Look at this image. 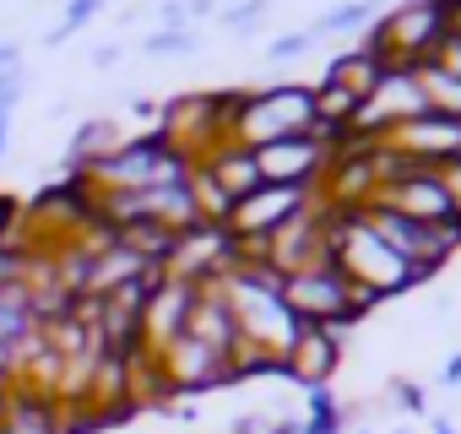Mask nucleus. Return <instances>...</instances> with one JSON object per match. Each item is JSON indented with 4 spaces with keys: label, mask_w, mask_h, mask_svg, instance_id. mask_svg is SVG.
<instances>
[{
    "label": "nucleus",
    "mask_w": 461,
    "mask_h": 434,
    "mask_svg": "<svg viewBox=\"0 0 461 434\" xmlns=\"http://www.w3.org/2000/svg\"><path fill=\"white\" fill-rule=\"evenodd\" d=\"M337 272H342L348 283L375 288L380 299H391V294H402V288H412V283L429 277L423 267H412V261H402L391 245H380L364 223H353V229L337 240Z\"/></svg>",
    "instance_id": "1"
},
{
    "label": "nucleus",
    "mask_w": 461,
    "mask_h": 434,
    "mask_svg": "<svg viewBox=\"0 0 461 434\" xmlns=\"http://www.w3.org/2000/svg\"><path fill=\"white\" fill-rule=\"evenodd\" d=\"M283 304L294 310V321L299 326H326L337 342H342V331L358 321L353 315V304H348V277L326 261V267H304V272H294V277H283Z\"/></svg>",
    "instance_id": "2"
},
{
    "label": "nucleus",
    "mask_w": 461,
    "mask_h": 434,
    "mask_svg": "<svg viewBox=\"0 0 461 434\" xmlns=\"http://www.w3.org/2000/svg\"><path fill=\"white\" fill-rule=\"evenodd\" d=\"M315 201V190H294V185H261L250 190L245 201H234V212H228V234L245 240V245H267L283 223H294V217Z\"/></svg>",
    "instance_id": "3"
},
{
    "label": "nucleus",
    "mask_w": 461,
    "mask_h": 434,
    "mask_svg": "<svg viewBox=\"0 0 461 434\" xmlns=\"http://www.w3.org/2000/svg\"><path fill=\"white\" fill-rule=\"evenodd\" d=\"M250 158H256L261 185H294V190H321V179H326V168H331V152H326L315 136L267 141V147H256Z\"/></svg>",
    "instance_id": "4"
},
{
    "label": "nucleus",
    "mask_w": 461,
    "mask_h": 434,
    "mask_svg": "<svg viewBox=\"0 0 461 434\" xmlns=\"http://www.w3.org/2000/svg\"><path fill=\"white\" fill-rule=\"evenodd\" d=\"M375 201L391 206L396 217H407V223H445V217H456V206H450V195L439 185V168H429V163H418L412 174L391 179Z\"/></svg>",
    "instance_id": "5"
},
{
    "label": "nucleus",
    "mask_w": 461,
    "mask_h": 434,
    "mask_svg": "<svg viewBox=\"0 0 461 434\" xmlns=\"http://www.w3.org/2000/svg\"><path fill=\"white\" fill-rule=\"evenodd\" d=\"M195 304H201V288H195V283H185V277H163L158 294H152L147 310H141V348L158 353V348H168L174 337H185Z\"/></svg>",
    "instance_id": "6"
},
{
    "label": "nucleus",
    "mask_w": 461,
    "mask_h": 434,
    "mask_svg": "<svg viewBox=\"0 0 461 434\" xmlns=\"http://www.w3.org/2000/svg\"><path fill=\"white\" fill-rule=\"evenodd\" d=\"M158 364H163L174 396H179V391L228 385V353H217V348H206V342H195V337H174L168 348H158Z\"/></svg>",
    "instance_id": "7"
},
{
    "label": "nucleus",
    "mask_w": 461,
    "mask_h": 434,
    "mask_svg": "<svg viewBox=\"0 0 461 434\" xmlns=\"http://www.w3.org/2000/svg\"><path fill=\"white\" fill-rule=\"evenodd\" d=\"M385 141H391L396 152H407V158L439 168V163L461 158V120H445V114L429 109V114H418V120H402Z\"/></svg>",
    "instance_id": "8"
},
{
    "label": "nucleus",
    "mask_w": 461,
    "mask_h": 434,
    "mask_svg": "<svg viewBox=\"0 0 461 434\" xmlns=\"http://www.w3.org/2000/svg\"><path fill=\"white\" fill-rule=\"evenodd\" d=\"M337 364H342V342L326 326H299L294 348L283 353V375L299 380V385H310V391H321L337 375Z\"/></svg>",
    "instance_id": "9"
},
{
    "label": "nucleus",
    "mask_w": 461,
    "mask_h": 434,
    "mask_svg": "<svg viewBox=\"0 0 461 434\" xmlns=\"http://www.w3.org/2000/svg\"><path fill=\"white\" fill-rule=\"evenodd\" d=\"M0 434H66V412L55 396L12 385L6 402H0Z\"/></svg>",
    "instance_id": "10"
},
{
    "label": "nucleus",
    "mask_w": 461,
    "mask_h": 434,
    "mask_svg": "<svg viewBox=\"0 0 461 434\" xmlns=\"http://www.w3.org/2000/svg\"><path fill=\"white\" fill-rule=\"evenodd\" d=\"M185 337H195V342H206L217 353H234L240 348V321H234V310H228V299L217 288H201V304H195Z\"/></svg>",
    "instance_id": "11"
},
{
    "label": "nucleus",
    "mask_w": 461,
    "mask_h": 434,
    "mask_svg": "<svg viewBox=\"0 0 461 434\" xmlns=\"http://www.w3.org/2000/svg\"><path fill=\"white\" fill-rule=\"evenodd\" d=\"M380 77H385V66L369 55V50H353V55H337L331 60V71H326V82H337V87H348L358 104L380 87Z\"/></svg>",
    "instance_id": "12"
},
{
    "label": "nucleus",
    "mask_w": 461,
    "mask_h": 434,
    "mask_svg": "<svg viewBox=\"0 0 461 434\" xmlns=\"http://www.w3.org/2000/svg\"><path fill=\"white\" fill-rule=\"evenodd\" d=\"M33 299H28V283H12L0 288V348H17L28 331H33Z\"/></svg>",
    "instance_id": "13"
},
{
    "label": "nucleus",
    "mask_w": 461,
    "mask_h": 434,
    "mask_svg": "<svg viewBox=\"0 0 461 434\" xmlns=\"http://www.w3.org/2000/svg\"><path fill=\"white\" fill-rule=\"evenodd\" d=\"M412 71H418V82H423L429 109H434V114H445V120H461V82H456V77H445L434 60H423V66H412Z\"/></svg>",
    "instance_id": "14"
},
{
    "label": "nucleus",
    "mask_w": 461,
    "mask_h": 434,
    "mask_svg": "<svg viewBox=\"0 0 461 434\" xmlns=\"http://www.w3.org/2000/svg\"><path fill=\"white\" fill-rule=\"evenodd\" d=\"M120 147V131L109 125V120H87L82 131H77V141H71V168H93L98 158H109Z\"/></svg>",
    "instance_id": "15"
},
{
    "label": "nucleus",
    "mask_w": 461,
    "mask_h": 434,
    "mask_svg": "<svg viewBox=\"0 0 461 434\" xmlns=\"http://www.w3.org/2000/svg\"><path fill=\"white\" fill-rule=\"evenodd\" d=\"M375 6H380V0H364V6H342V12L321 17V28H315V33H342V28H364V23L375 17Z\"/></svg>",
    "instance_id": "16"
},
{
    "label": "nucleus",
    "mask_w": 461,
    "mask_h": 434,
    "mask_svg": "<svg viewBox=\"0 0 461 434\" xmlns=\"http://www.w3.org/2000/svg\"><path fill=\"white\" fill-rule=\"evenodd\" d=\"M234 434H299V423H294V418H267V412H245V418L234 423Z\"/></svg>",
    "instance_id": "17"
},
{
    "label": "nucleus",
    "mask_w": 461,
    "mask_h": 434,
    "mask_svg": "<svg viewBox=\"0 0 461 434\" xmlns=\"http://www.w3.org/2000/svg\"><path fill=\"white\" fill-rule=\"evenodd\" d=\"M185 50H190V33L185 28H163V33L147 39V55H185Z\"/></svg>",
    "instance_id": "18"
},
{
    "label": "nucleus",
    "mask_w": 461,
    "mask_h": 434,
    "mask_svg": "<svg viewBox=\"0 0 461 434\" xmlns=\"http://www.w3.org/2000/svg\"><path fill=\"white\" fill-rule=\"evenodd\" d=\"M439 185H445V195H450V206H456V217H461V158L439 163Z\"/></svg>",
    "instance_id": "19"
},
{
    "label": "nucleus",
    "mask_w": 461,
    "mask_h": 434,
    "mask_svg": "<svg viewBox=\"0 0 461 434\" xmlns=\"http://www.w3.org/2000/svg\"><path fill=\"white\" fill-rule=\"evenodd\" d=\"M310 39H315V33H288V39H277L267 55H272V60H294V55H304V50H310Z\"/></svg>",
    "instance_id": "20"
},
{
    "label": "nucleus",
    "mask_w": 461,
    "mask_h": 434,
    "mask_svg": "<svg viewBox=\"0 0 461 434\" xmlns=\"http://www.w3.org/2000/svg\"><path fill=\"white\" fill-rule=\"evenodd\" d=\"M261 12H267V0H240V6H234V12H228L222 23H228V28H250V23H256Z\"/></svg>",
    "instance_id": "21"
},
{
    "label": "nucleus",
    "mask_w": 461,
    "mask_h": 434,
    "mask_svg": "<svg viewBox=\"0 0 461 434\" xmlns=\"http://www.w3.org/2000/svg\"><path fill=\"white\" fill-rule=\"evenodd\" d=\"M93 12H98V0H71V12H66V28H60V33H71V28H77V23H87Z\"/></svg>",
    "instance_id": "22"
},
{
    "label": "nucleus",
    "mask_w": 461,
    "mask_h": 434,
    "mask_svg": "<svg viewBox=\"0 0 461 434\" xmlns=\"http://www.w3.org/2000/svg\"><path fill=\"white\" fill-rule=\"evenodd\" d=\"M12 229H17V206H12L6 195H0V245L12 240Z\"/></svg>",
    "instance_id": "23"
},
{
    "label": "nucleus",
    "mask_w": 461,
    "mask_h": 434,
    "mask_svg": "<svg viewBox=\"0 0 461 434\" xmlns=\"http://www.w3.org/2000/svg\"><path fill=\"white\" fill-rule=\"evenodd\" d=\"M396 396H402V407H407V412H423V391H418L412 380H402V385H396Z\"/></svg>",
    "instance_id": "24"
},
{
    "label": "nucleus",
    "mask_w": 461,
    "mask_h": 434,
    "mask_svg": "<svg viewBox=\"0 0 461 434\" xmlns=\"http://www.w3.org/2000/svg\"><path fill=\"white\" fill-rule=\"evenodd\" d=\"M163 28H185V6H179V0H163Z\"/></svg>",
    "instance_id": "25"
},
{
    "label": "nucleus",
    "mask_w": 461,
    "mask_h": 434,
    "mask_svg": "<svg viewBox=\"0 0 461 434\" xmlns=\"http://www.w3.org/2000/svg\"><path fill=\"white\" fill-rule=\"evenodd\" d=\"M93 66H98V71H109V66H120V44H104V50L93 55Z\"/></svg>",
    "instance_id": "26"
},
{
    "label": "nucleus",
    "mask_w": 461,
    "mask_h": 434,
    "mask_svg": "<svg viewBox=\"0 0 461 434\" xmlns=\"http://www.w3.org/2000/svg\"><path fill=\"white\" fill-rule=\"evenodd\" d=\"M212 12V0H190V6H185V17H206Z\"/></svg>",
    "instance_id": "27"
},
{
    "label": "nucleus",
    "mask_w": 461,
    "mask_h": 434,
    "mask_svg": "<svg viewBox=\"0 0 461 434\" xmlns=\"http://www.w3.org/2000/svg\"><path fill=\"white\" fill-rule=\"evenodd\" d=\"M445 385H461V358H450V369H445Z\"/></svg>",
    "instance_id": "28"
},
{
    "label": "nucleus",
    "mask_w": 461,
    "mask_h": 434,
    "mask_svg": "<svg viewBox=\"0 0 461 434\" xmlns=\"http://www.w3.org/2000/svg\"><path fill=\"white\" fill-rule=\"evenodd\" d=\"M434 434H456V429H450V423H445V418H434Z\"/></svg>",
    "instance_id": "29"
},
{
    "label": "nucleus",
    "mask_w": 461,
    "mask_h": 434,
    "mask_svg": "<svg viewBox=\"0 0 461 434\" xmlns=\"http://www.w3.org/2000/svg\"><path fill=\"white\" fill-rule=\"evenodd\" d=\"M0 152H6V125H0Z\"/></svg>",
    "instance_id": "30"
},
{
    "label": "nucleus",
    "mask_w": 461,
    "mask_h": 434,
    "mask_svg": "<svg viewBox=\"0 0 461 434\" xmlns=\"http://www.w3.org/2000/svg\"><path fill=\"white\" fill-rule=\"evenodd\" d=\"M358 434H369V429H358Z\"/></svg>",
    "instance_id": "31"
}]
</instances>
